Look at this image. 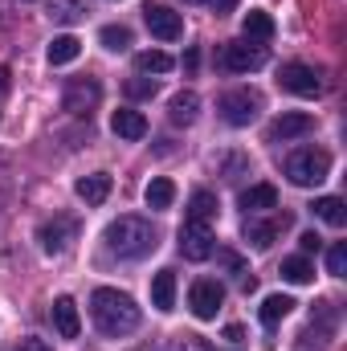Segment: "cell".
<instances>
[{
	"label": "cell",
	"instance_id": "cell-18",
	"mask_svg": "<svg viewBox=\"0 0 347 351\" xmlns=\"http://www.w3.org/2000/svg\"><path fill=\"white\" fill-rule=\"evenodd\" d=\"M74 192H78V200H86V204H102V200L110 196V176L106 172L82 176V180L74 184Z\"/></svg>",
	"mask_w": 347,
	"mask_h": 351
},
{
	"label": "cell",
	"instance_id": "cell-14",
	"mask_svg": "<svg viewBox=\"0 0 347 351\" xmlns=\"http://www.w3.org/2000/svg\"><path fill=\"white\" fill-rule=\"evenodd\" d=\"M78 233V225L74 221H53V225H41V250L45 254H66V245H70V237Z\"/></svg>",
	"mask_w": 347,
	"mask_h": 351
},
{
	"label": "cell",
	"instance_id": "cell-20",
	"mask_svg": "<svg viewBox=\"0 0 347 351\" xmlns=\"http://www.w3.org/2000/svg\"><path fill=\"white\" fill-rule=\"evenodd\" d=\"M241 33H246V41H270L274 37V16L261 12V8H250L241 16Z\"/></svg>",
	"mask_w": 347,
	"mask_h": 351
},
{
	"label": "cell",
	"instance_id": "cell-13",
	"mask_svg": "<svg viewBox=\"0 0 347 351\" xmlns=\"http://www.w3.org/2000/svg\"><path fill=\"white\" fill-rule=\"evenodd\" d=\"M110 131H115L119 139H143V135H147V119H143L139 110L123 106V110L110 114Z\"/></svg>",
	"mask_w": 347,
	"mask_h": 351
},
{
	"label": "cell",
	"instance_id": "cell-33",
	"mask_svg": "<svg viewBox=\"0 0 347 351\" xmlns=\"http://www.w3.org/2000/svg\"><path fill=\"white\" fill-rule=\"evenodd\" d=\"M225 339H229V343H241V339H246V327L229 323V327H225Z\"/></svg>",
	"mask_w": 347,
	"mask_h": 351
},
{
	"label": "cell",
	"instance_id": "cell-6",
	"mask_svg": "<svg viewBox=\"0 0 347 351\" xmlns=\"http://www.w3.org/2000/svg\"><path fill=\"white\" fill-rule=\"evenodd\" d=\"M278 86L286 90V94H298V98H319V74L311 70V66H302V62H286L282 70H278Z\"/></svg>",
	"mask_w": 347,
	"mask_h": 351
},
{
	"label": "cell",
	"instance_id": "cell-19",
	"mask_svg": "<svg viewBox=\"0 0 347 351\" xmlns=\"http://www.w3.org/2000/svg\"><path fill=\"white\" fill-rule=\"evenodd\" d=\"M241 208L246 213H265V208H278V188L274 184H254L241 192Z\"/></svg>",
	"mask_w": 347,
	"mask_h": 351
},
{
	"label": "cell",
	"instance_id": "cell-2",
	"mask_svg": "<svg viewBox=\"0 0 347 351\" xmlns=\"http://www.w3.org/2000/svg\"><path fill=\"white\" fill-rule=\"evenodd\" d=\"M106 250L115 258H143L156 250V229L143 217H119L106 225Z\"/></svg>",
	"mask_w": 347,
	"mask_h": 351
},
{
	"label": "cell",
	"instance_id": "cell-8",
	"mask_svg": "<svg viewBox=\"0 0 347 351\" xmlns=\"http://www.w3.org/2000/svg\"><path fill=\"white\" fill-rule=\"evenodd\" d=\"M143 21H147L152 37H160V41H176V37L184 33L180 12H176V8H168V4H147V8H143Z\"/></svg>",
	"mask_w": 347,
	"mask_h": 351
},
{
	"label": "cell",
	"instance_id": "cell-38",
	"mask_svg": "<svg viewBox=\"0 0 347 351\" xmlns=\"http://www.w3.org/2000/svg\"><path fill=\"white\" fill-rule=\"evenodd\" d=\"M188 4H208V0H188Z\"/></svg>",
	"mask_w": 347,
	"mask_h": 351
},
{
	"label": "cell",
	"instance_id": "cell-27",
	"mask_svg": "<svg viewBox=\"0 0 347 351\" xmlns=\"http://www.w3.org/2000/svg\"><path fill=\"white\" fill-rule=\"evenodd\" d=\"M98 41H102L110 53H123V49H131V29H127V25H102Z\"/></svg>",
	"mask_w": 347,
	"mask_h": 351
},
{
	"label": "cell",
	"instance_id": "cell-10",
	"mask_svg": "<svg viewBox=\"0 0 347 351\" xmlns=\"http://www.w3.org/2000/svg\"><path fill=\"white\" fill-rule=\"evenodd\" d=\"M98 98H102V86L94 78H78V82H70V90H66V110L70 114H90L98 106Z\"/></svg>",
	"mask_w": 347,
	"mask_h": 351
},
{
	"label": "cell",
	"instance_id": "cell-7",
	"mask_svg": "<svg viewBox=\"0 0 347 351\" xmlns=\"http://www.w3.org/2000/svg\"><path fill=\"white\" fill-rule=\"evenodd\" d=\"M221 62H225V70H233V74L261 70V66H265V45H258V41H229Z\"/></svg>",
	"mask_w": 347,
	"mask_h": 351
},
{
	"label": "cell",
	"instance_id": "cell-25",
	"mask_svg": "<svg viewBox=\"0 0 347 351\" xmlns=\"http://www.w3.org/2000/svg\"><path fill=\"white\" fill-rule=\"evenodd\" d=\"M135 66L143 74H168L176 62H172V53H164V49H143V53H135Z\"/></svg>",
	"mask_w": 347,
	"mask_h": 351
},
{
	"label": "cell",
	"instance_id": "cell-37",
	"mask_svg": "<svg viewBox=\"0 0 347 351\" xmlns=\"http://www.w3.org/2000/svg\"><path fill=\"white\" fill-rule=\"evenodd\" d=\"M4 90H8V70L0 66V94H4Z\"/></svg>",
	"mask_w": 347,
	"mask_h": 351
},
{
	"label": "cell",
	"instance_id": "cell-31",
	"mask_svg": "<svg viewBox=\"0 0 347 351\" xmlns=\"http://www.w3.org/2000/svg\"><path fill=\"white\" fill-rule=\"evenodd\" d=\"M156 78H131V82H127V98H152V94H156Z\"/></svg>",
	"mask_w": 347,
	"mask_h": 351
},
{
	"label": "cell",
	"instance_id": "cell-5",
	"mask_svg": "<svg viewBox=\"0 0 347 351\" xmlns=\"http://www.w3.org/2000/svg\"><path fill=\"white\" fill-rule=\"evenodd\" d=\"M258 110H261V98L254 90H229L221 98V114H225L229 127H250L258 119Z\"/></svg>",
	"mask_w": 347,
	"mask_h": 351
},
{
	"label": "cell",
	"instance_id": "cell-9",
	"mask_svg": "<svg viewBox=\"0 0 347 351\" xmlns=\"http://www.w3.org/2000/svg\"><path fill=\"white\" fill-rule=\"evenodd\" d=\"M213 233L204 229V225H184L180 229V254L188 258V262H208L213 258Z\"/></svg>",
	"mask_w": 347,
	"mask_h": 351
},
{
	"label": "cell",
	"instance_id": "cell-24",
	"mask_svg": "<svg viewBox=\"0 0 347 351\" xmlns=\"http://www.w3.org/2000/svg\"><path fill=\"white\" fill-rule=\"evenodd\" d=\"M143 200H147V208H172V200H176V184L168 180V176L152 180V184H147V192H143Z\"/></svg>",
	"mask_w": 347,
	"mask_h": 351
},
{
	"label": "cell",
	"instance_id": "cell-3",
	"mask_svg": "<svg viewBox=\"0 0 347 351\" xmlns=\"http://www.w3.org/2000/svg\"><path fill=\"white\" fill-rule=\"evenodd\" d=\"M286 176L298 188H315V184H323L331 176V156L327 152H315V147H302V152H294L286 160Z\"/></svg>",
	"mask_w": 347,
	"mask_h": 351
},
{
	"label": "cell",
	"instance_id": "cell-12",
	"mask_svg": "<svg viewBox=\"0 0 347 351\" xmlns=\"http://www.w3.org/2000/svg\"><path fill=\"white\" fill-rule=\"evenodd\" d=\"M53 327H58L62 339H78V331H82V315H78V302H74L70 294H62V298L53 302Z\"/></svg>",
	"mask_w": 347,
	"mask_h": 351
},
{
	"label": "cell",
	"instance_id": "cell-23",
	"mask_svg": "<svg viewBox=\"0 0 347 351\" xmlns=\"http://www.w3.org/2000/svg\"><path fill=\"white\" fill-rule=\"evenodd\" d=\"M311 208H315V217H319V221H327L331 229H344V225H347V208H344V200H339V196H319Z\"/></svg>",
	"mask_w": 347,
	"mask_h": 351
},
{
	"label": "cell",
	"instance_id": "cell-22",
	"mask_svg": "<svg viewBox=\"0 0 347 351\" xmlns=\"http://www.w3.org/2000/svg\"><path fill=\"white\" fill-rule=\"evenodd\" d=\"M78 53H82V41L74 33H62V37L49 41V66H70Z\"/></svg>",
	"mask_w": 347,
	"mask_h": 351
},
{
	"label": "cell",
	"instance_id": "cell-35",
	"mask_svg": "<svg viewBox=\"0 0 347 351\" xmlns=\"http://www.w3.org/2000/svg\"><path fill=\"white\" fill-rule=\"evenodd\" d=\"M21 351H53L45 339H21Z\"/></svg>",
	"mask_w": 347,
	"mask_h": 351
},
{
	"label": "cell",
	"instance_id": "cell-1",
	"mask_svg": "<svg viewBox=\"0 0 347 351\" xmlns=\"http://www.w3.org/2000/svg\"><path fill=\"white\" fill-rule=\"evenodd\" d=\"M90 315H94V327L110 339H123L139 327V306L131 294L115 290V286H98L90 294Z\"/></svg>",
	"mask_w": 347,
	"mask_h": 351
},
{
	"label": "cell",
	"instance_id": "cell-30",
	"mask_svg": "<svg viewBox=\"0 0 347 351\" xmlns=\"http://www.w3.org/2000/svg\"><path fill=\"white\" fill-rule=\"evenodd\" d=\"M327 274H335V278H344V274H347V245H344V241L327 250Z\"/></svg>",
	"mask_w": 347,
	"mask_h": 351
},
{
	"label": "cell",
	"instance_id": "cell-16",
	"mask_svg": "<svg viewBox=\"0 0 347 351\" xmlns=\"http://www.w3.org/2000/svg\"><path fill=\"white\" fill-rule=\"evenodd\" d=\"M152 306L164 315L176 306V269H168V265L156 269V278H152Z\"/></svg>",
	"mask_w": 347,
	"mask_h": 351
},
{
	"label": "cell",
	"instance_id": "cell-15",
	"mask_svg": "<svg viewBox=\"0 0 347 351\" xmlns=\"http://www.w3.org/2000/svg\"><path fill=\"white\" fill-rule=\"evenodd\" d=\"M196 114H200V94L196 90H180L172 102H168V119H172L176 127H192Z\"/></svg>",
	"mask_w": 347,
	"mask_h": 351
},
{
	"label": "cell",
	"instance_id": "cell-11",
	"mask_svg": "<svg viewBox=\"0 0 347 351\" xmlns=\"http://www.w3.org/2000/svg\"><path fill=\"white\" fill-rule=\"evenodd\" d=\"M315 131V119L311 114H302V110H290V114H282L274 127H270V139L278 143H290V139H302V135H311Z\"/></svg>",
	"mask_w": 347,
	"mask_h": 351
},
{
	"label": "cell",
	"instance_id": "cell-32",
	"mask_svg": "<svg viewBox=\"0 0 347 351\" xmlns=\"http://www.w3.org/2000/svg\"><path fill=\"white\" fill-rule=\"evenodd\" d=\"M298 245H302V254H319V250H323V237H319V233H302Z\"/></svg>",
	"mask_w": 347,
	"mask_h": 351
},
{
	"label": "cell",
	"instance_id": "cell-21",
	"mask_svg": "<svg viewBox=\"0 0 347 351\" xmlns=\"http://www.w3.org/2000/svg\"><path fill=\"white\" fill-rule=\"evenodd\" d=\"M294 306H298V302H294L290 294H265V302L258 306V319L265 323V327H274V323H282Z\"/></svg>",
	"mask_w": 347,
	"mask_h": 351
},
{
	"label": "cell",
	"instance_id": "cell-29",
	"mask_svg": "<svg viewBox=\"0 0 347 351\" xmlns=\"http://www.w3.org/2000/svg\"><path fill=\"white\" fill-rule=\"evenodd\" d=\"M49 16L62 21V25H70V21L82 16V4H78V0H53V4H49Z\"/></svg>",
	"mask_w": 347,
	"mask_h": 351
},
{
	"label": "cell",
	"instance_id": "cell-4",
	"mask_svg": "<svg viewBox=\"0 0 347 351\" xmlns=\"http://www.w3.org/2000/svg\"><path fill=\"white\" fill-rule=\"evenodd\" d=\"M221 302H225V286H221L217 278H196V282H192V290H188V306H192L196 319H204V323L217 319Z\"/></svg>",
	"mask_w": 347,
	"mask_h": 351
},
{
	"label": "cell",
	"instance_id": "cell-26",
	"mask_svg": "<svg viewBox=\"0 0 347 351\" xmlns=\"http://www.w3.org/2000/svg\"><path fill=\"white\" fill-rule=\"evenodd\" d=\"M278 274H282L290 286H307V282H315V265L307 262V258H286Z\"/></svg>",
	"mask_w": 347,
	"mask_h": 351
},
{
	"label": "cell",
	"instance_id": "cell-28",
	"mask_svg": "<svg viewBox=\"0 0 347 351\" xmlns=\"http://www.w3.org/2000/svg\"><path fill=\"white\" fill-rule=\"evenodd\" d=\"M246 237L254 241V250H270L274 237H278V221H250L246 225Z\"/></svg>",
	"mask_w": 347,
	"mask_h": 351
},
{
	"label": "cell",
	"instance_id": "cell-17",
	"mask_svg": "<svg viewBox=\"0 0 347 351\" xmlns=\"http://www.w3.org/2000/svg\"><path fill=\"white\" fill-rule=\"evenodd\" d=\"M217 221V196L213 192H192V200H188V217H184V225H213Z\"/></svg>",
	"mask_w": 347,
	"mask_h": 351
},
{
	"label": "cell",
	"instance_id": "cell-36",
	"mask_svg": "<svg viewBox=\"0 0 347 351\" xmlns=\"http://www.w3.org/2000/svg\"><path fill=\"white\" fill-rule=\"evenodd\" d=\"M196 62H200V53H196V49H188V53H184V70H196Z\"/></svg>",
	"mask_w": 347,
	"mask_h": 351
},
{
	"label": "cell",
	"instance_id": "cell-34",
	"mask_svg": "<svg viewBox=\"0 0 347 351\" xmlns=\"http://www.w3.org/2000/svg\"><path fill=\"white\" fill-rule=\"evenodd\" d=\"M208 4H213V12H217V16H225V12H233V8H237V0H208Z\"/></svg>",
	"mask_w": 347,
	"mask_h": 351
}]
</instances>
